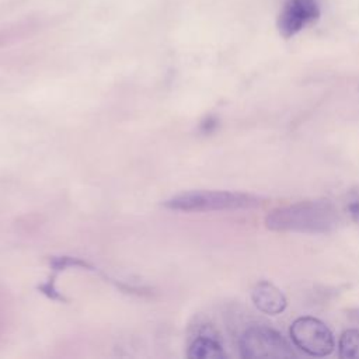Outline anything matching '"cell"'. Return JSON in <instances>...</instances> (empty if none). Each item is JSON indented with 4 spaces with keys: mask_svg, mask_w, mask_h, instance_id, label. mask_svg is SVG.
<instances>
[{
    "mask_svg": "<svg viewBox=\"0 0 359 359\" xmlns=\"http://www.w3.org/2000/svg\"><path fill=\"white\" fill-rule=\"evenodd\" d=\"M338 223L334 205L330 201H302L279 206L265 216V226L273 231L327 233Z\"/></svg>",
    "mask_w": 359,
    "mask_h": 359,
    "instance_id": "obj_1",
    "label": "cell"
},
{
    "mask_svg": "<svg viewBox=\"0 0 359 359\" xmlns=\"http://www.w3.org/2000/svg\"><path fill=\"white\" fill-rule=\"evenodd\" d=\"M261 205V199L251 194L231 191H189L178 194L164 202V206L182 212H212L250 209Z\"/></svg>",
    "mask_w": 359,
    "mask_h": 359,
    "instance_id": "obj_2",
    "label": "cell"
},
{
    "mask_svg": "<svg viewBox=\"0 0 359 359\" xmlns=\"http://www.w3.org/2000/svg\"><path fill=\"white\" fill-rule=\"evenodd\" d=\"M240 353L245 359H289L296 356L282 334L264 325H254L243 332Z\"/></svg>",
    "mask_w": 359,
    "mask_h": 359,
    "instance_id": "obj_3",
    "label": "cell"
},
{
    "mask_svg": "<svg viewBox=\"0 0 359 359\" xmlns=\"http://www.w3.org/2000/svg\"><path fill=\"white\" fill-rule=\"evenodd\" d=\"M290 338L294 346L310 356H328L334 352L335 339L332 331L321 320L303 316L290 325Z\"/></svg>",
    "mask_w": 359,
    "mask_h": 359,
    "instance_id": "obj_4",
    "label": "cell"
},
{
    "mask_svg": "<svg viewBox=\"0 0 359 359\" xmlns=\"http://www.w3.org/2000/svg\"><path fill=\"white\" fill-rule=\"evenodd\" d=\"M320 18V7L316 0H286L278 14L276 27L285 39H289L316 24Z\"/></svg>",
    "mask_w": 359,
    "mask_h": 359,
    "instance_id": "obj_5",
    "label": "cell"
},
{
    "mask_svg": "<svg viewBox=\"0 0 359 359\" xmlns=\"http://www.w3.org/2000/svg\"><path fill=\"white\" fill-rule=\"evenodd\" d=\"M251 300L259 311L269 316L280 314L287 306V300L283 292L268 280L255 283L251 290Z\"/></svg>",
    "mask_w": 359,
    "mask_h": 359,
    "instance_id": "obj_6",
    "label": "cell"
},
{
    "mask_svg": "<svg viewBox=\"0 0 359 359\" xmlns=\"http://www.w3.org/2000/svg\"><path fill=\"white\" fill-rule=\"evenodd\" d=\"M188 356L192 359H222L226 356V353L219 341L206 335H201L191 342L188 348Z\"/></svg>",
    "mask_w": 359,
    "mask_h": 359,
    "instance_id": "obj_7",
    "label": "cell"
},
{
    "mask_svg": "<svg viewBox=\"0 0 359 359\" xmlns=\"http://www.w3.org/2000/svg\"><path fill=\"white\" fill-rule=\"evenodd\" d=\"M338 356L341 359H359V328H349L341 334Z\"/></svg>",
    "mask_w": 359,
    "mask_h": 359,
    "instance_id": "obj_8",
    "label": "cell"
},
{
    "mask_svg": "<svg viewBox=\"0 0 359 359\" xmlns=\"http://www.w3.org/2000/svg\"><path fill=\"white\" fill-rule=\"evenodd\" d=\"M348 213L353 222L359 223V199H353L348 203Z\"/></svg>",
    "mask_w": 359,
    "mask_h": 359,
    "instance_id": "obj_9",
    "label": "cell"
}]
</instances>
